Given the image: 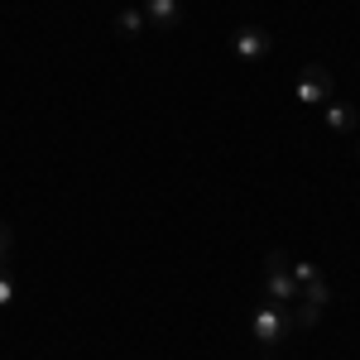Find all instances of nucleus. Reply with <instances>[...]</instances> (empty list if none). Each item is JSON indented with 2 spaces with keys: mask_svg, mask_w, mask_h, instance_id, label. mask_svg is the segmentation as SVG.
I'll return each instance as SVG.
<instances>
[{
  "mask_svg": "<svg viewBox=\"0 0 360 360\" xmlns=\"http://www.w3.org/2000/svg\"><path fill=\"white\" fill-rule=\"evenodd\" d=\"M288 264L293 259L283 250H269V259H264V293H269V303H298V278H293Z\"/></svg>",
  "mask_w": 360,
  "mask_h": 360,
  "instance_id": "obj_1",
  "label": "nucleus"
},
{
  "mask_svg": "<svg viewBox=\"0 0 360 360\" xmlns=\"http://www.w3.org/2000/svg\"><path fill=\"white\" fill-rule=\"evenodd\" d=\"M250 332H255V341H259L264 351H269V346H278V341L288 336V303H264L259 312H255Z\"/></svg>",
  "mask_w": 360,
  "mask_h": 360,
  "instance_id": "obj_2",
  "label": "nucleus"
},
{
  "mask_svg": "<svg viewBox=\"0 0 360 360\" xmlns=\"http://www.w3.org/2000/svg\"><path fill=\"white\" fill-rule=\"evenodd\" d=\"M293 91H298V101H303V106H322V101H332V91H336L332 68H327V63H307Z\"/></svg>",
  "mask_w": 360,
  "mask_h": 360,
  "instance_id": "obj_3",
  "label": "nucleus"
},
{
  "mask_svg": "<svg viewBox=\"0 0 360 360\" xmlns=\"http://www.w3.org/2000/svg\"><path fill=\"white\" fill-rule=\"evenodd\" d=\"M231 49H236V58H245V63H259V58H269L274 39H269V29H259V25H240L236 39H231Z\"/></svg>",
  "mask_w": 360,
  "mask_h": 360,
  "instance_id": "obj_4",
  "label": "nucleus"
},
{
  "mask_svg": "<svg viewBox=\"0 0 360 360\" xmlns=\"http://www.w3.org/2000/svg\"><path fill=\"white\" fill-rule=\"evenodd\" d=\"M144 25L159 29V34L178 29L183 25V5H178V0H144Z\"/></svg>",
  "mask_w": 360,
  "mask_h": 360,
  "instance_id": "obj_5",
  "label": "nucleus"
},
{
  "mask_svg": "<svg viewBox=\"0 0 360 360\" xmlns=\"http://www.w3.org/2000/svg\"><path fill=\"white\" fill-rule=\"evenodd\" d=\"M322 106H327V130H336V135H351V130H356L360 125V111L356 106H351V101H322Z\"/></svg>",
  "mask_w": 360,
  "mask_h": 360,
  "instance_id": "obj_6",
  "label": "nucleus"
},
{
  "mask_svg": "<svg viewBox=\"0 0 360 360\" xmlns=\"http://www.w3.org/2000/svg\"><path fill=\"white\" fill-rule=\"evenodd\" d=\"M322 322V307L307 303V298H298V303H288V332H312Z\"/></svg>",
  "mask_w": 360,
  "mask_h": 360,
  "instance_id": "obj_7",
  "label": "nucleus"
},
{
  "mask_svg": "<svg viewBox=\"0 0 360 360\" xmlns=\"http://www.w3.org/2000/svg\"><path fill=\"white\" fill-rule=\"evenodd\" d=\"M115 34L120 39H139L144 34V10H120L115 15Z\"/></svg>",
  "mask_w": 360,
  "mask_h": 360,
  "instance_id": "obj_8",
  "label": "nucleus"
},
{
  "mask_svg": "<svg viewBox=\"0 0 360 360\" xmlns=\"http://www.w3.org/2000/svg\"><path fill=\"white\" fill-rule=\"evenodd\" d=\"M298 298H307V303H317V307H327V303H332V288H327V278H312V283H303V288H298Z\"/></svg>",
  "mask_w": 360,
  "mask_h": 360,
  "instance_id": "obj_9",
  "label": "nucleus"
},
{
  "mask_svg": "<svg viewBox=\"0 0 360 360\" xmlns=\"http://www.w3.org/2000/svg\"><path fill=\"white\" fill-rule=\"evenodd\" d=\"M288 269H293V278H298V288H303V283H312V278H322V269H317V264H307V259H293Z\"/></svg>",
  "mask_w": 360,
  "mask_h": 360,
  "instance_id": "obj_10",
  "label": "nucleus"
},
{
  "mask_svg": "<svg viewBox=\"0 0 360 360\" xmlns=\"http://www.w3.org/2000/svg\"><path fill=\"white\" fill-rule=\"evenodd\" d=\"M10 245H15V231L0 221V269H10Z\"/></svg>",
  "mask_w": 360,
  "mask_h": 360,
  "instance_id": "obj_11",
  "label": "nucleus"
},
{
  "mask_svg": "<svg viewBox=\"0 0 360 360\" xmlns=\"http://www.w3.org/2000/svg\"><path fill=\"white\" fill-rule=\"evenodd\" d=\"M15 303V278H10V269H0V307Z\"/></svg>",
  "mask_w": 360,
  "mask_h": 360,
  "instance_id": "obj_12",
  "label": "nucleus"
}]
</instances>
